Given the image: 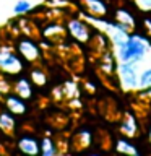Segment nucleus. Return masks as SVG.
Returning <instances> with one entry per match:
<instances>
[{"label": "nucleus", "mask_w": 151, "mask_h": 156, "mask_svg": "<svg viewBox=\"0 0 151 156\" xmlns=\"http://www.w3.org/2000/svg\"><path fill=\"white\" fill-rule=\"evenodd\" d=\"M151 49L149 39L143 34H128L120 46H117V58L120 62L140 63Z\"/></svg>", "instance_id": "nucleus-1"}, {"label": "nucleus", "mask_w": 151, "mask_h": 156, "mask_svg": "<svg viewBox=\"0 0 151 156\" xmlns=\"http://www.w3.org/2000/svg\"><path fill=\"white\" fill-rule=\"evenodd\" d=\"M31 8H33V5L29 3L28 0H18V2L15 3V7H13V12L16 15H23V13H28Z\"/></svg>", "instance_id": "nucleus-18"}, {"label": "nucleus", "mask_w": 151, "mask_h": 156, "mask_svg": "<svg viewBox=\"0 0 151 156\" xmlns=\"http://www.w3.org/2000/svg\"><path fill=\"white\" fill-rule=\"evenodd\" d=\"M86 7V12L94 15V16H106L107 15V3L104 0H81Z\"/></svg>", "instance_id": "nucleus-9"}, {"label": "nucleus", "mask_w": 151, "mask_h": 156, "mask_svg": "<svg viewBox=\"0 0 151 156\" xmlns=\"http://www.w3.org/2000/svg\"><path fill=\"white\" fill-rule=\"evenodd\" d=\"M15 127H16L15 115H13L10 111L3 109L2 112H0V130H3V132H7V133H10V132L15 130Z\"/></svg>", "instance_id": "nucleus-10"}, {"label": "nucleus", "mask_w": 151, "mask_h": 156, "mask_svg": "<svg viewBox=\"0 0 151 156\" xmlns=\"http://www.w3.org/2000/svg\"><path fill=\"white\" fill-rule=\"evenodd\" d=\"M120 130H122V133L127 135V136L136 135V132H138V124H136V119H135L133 115H127L125 120L122 122V125H120Z\"/></svg>", "instance_id": "nucleus-13"}, {"label": "nucleus", "mask_w": 151, "mask_h": 156, "mask_svg": "<svg viewBox=\"0 0 151 156\" xmlns=\"http://www.w3.org/2000/svg\"><path fill=\"white\" fill-rule=\"evenodd\" d=\"M13 90L18 96H21L23 99H31L34 94L33 90V81L26 76H18L13 83Z\"/></svg>", "instance_id": "nucleus-8"}, {"label": "nucleus", "mask_w": 151, "mask_h": 156, "mask_svg": "<svg viewBox=\"0 0 151 156\" xmlns=\"http://www.w3.org/2000/svg\"><path fill=\"white\" fill-rule=\"evenodd\" d=\"M115 21L122 24L125 29H130V28H135L136 26V21L133 18V15L127 10H117L115 12Z\"/></svg>", "instance_id": "nucleus-11"}, {"label": "nucleus", "mask_w": 151, "mask_h": 156, "mask_svg": "<svg viewBox=\"0 0 151 156\" xmlns=\"http://www.w3.org/2000/svg\"><path fill=\"white\" fill-rule=\"evenodd\" d=\"M16 52L26 62H34L41 57V51H39L37 44L34 41H31L29 37H21L16 42Z\"/></svg>", "instance_id": "nucleus-4"}, {"label": "nucleus", "mask_w": 151, "mask_h": 156, "mask_svg": "<svg viewBox=\"0 0 151 156\" xmlns=\"http://www.w3.org/2000/svg\"><path fill=\"white\" fill-rule=\"evenodd\" d=\"M18 148L21 153L24 154H39L41 153V146H39V140L36 138V136H33V135H23L21 138L18 140Z\"/></svg>", "instance_id": "nucleus-7"}, {"label": "nucleus", "mask_w": 151, "mask_h": 156, "mask_svg": "<svg viewBox=\"0 0 151 156\" xmlns=\"http://www.w3.org/2000/svg\"><path fill=\"white\" fill-rule=\"evenodd\" d=\"M31 81L34 83V85H37V86H44L47 83V76H46V73H44L41 68H33V72H31Z\"/></svg>", "instance_id": "nucleus-16"}, {"label": "nucleus", "mask_w": 151, "mask_h": 156, "mask_svg": "<svg viewBox=\"0 0 151 156\" xmlns=\"http://www.w3.org/2000/svg\"><path fill=\"white\" fill-rule=\"evenodd\" d=\"M67 31L73 39H76L80 42H88L93 36L90 26L86 23H83L81 20H70L67 24Z\"/></svg>", "instance_id": "nucleus-5"}, {"label": "nucleus", "mask_w": 151, "mask_h": 156, "mask_svg": "<svg viewBox=\"0 0 151 156\" xmlns=\"http://www.w3.org/2000/svg\"><path fill=\"white\" fill-rule=\"evenodd\" d=\"M39 146H41V154H44V156H54L58 151L57 143L52 138H49V136H46V138H42L39 141Z\"/></svg>", "instance_id": "nucleus-14"}, {"label": "nucleus", "mask_w": 151, "mask_h": 156, "mask_svg": "<svg viewBox=\"0 0 151 156\" xmlns=\"http://www.w3.org/2000/svg\"><path fill=\"white\" fill-rule=\"evenodd\" d=\"M136 3L143 10H151V0H136Z\"/></svg>", "instance_id": "nucleus-19"}, {"label": "nucleus", "mask_w": 151, "mask_h": 156, "mask_svg": "<svg viewBox=\"0 0 151 156\" xmlns=\"http://www.w3.org/2000/svg\"><path fill=\"white\" fill-rule=\"evenodd\" d=\"M120 83L125 90H136L138 88V63L120 62L117 65Z\"/></svg>", "instance_id": "nucleus-3"}, {"label": "nucleus", "mask_w": 151, "mask_h": 156, "mask_svg": "<svg viewBox=\"0 0 151 156\" xmlns=\"http://www.w3.org/2000/svg\"><path fill=\"white\" fill-rule=\"evenodd\" d=\"M148 138H149V141H151V124H149V127H148Z\"/></svg>", "instance_id": "nucleus-20"}, {"label": "nucleus", "mask_w": 151, "mask_h": 156, "mask_svg": "<svg viewBox=\"0 0 151 156\" xmlns=\"http://www.w3.org/2000/svg\"><path fill=\"white\" fill-rule=\"evenodd\" d=\"M5 109L10 111L13 115H24L28 111L26 106V99H23L21 96H18L16 93L8 94L5 98Z\"/></svg>", "instance_id": "nucleus-6"}, {"label": "nucleus", "mask_w": 151, "mask_h": 156, "mask_svg": "<svg viewBox=\"0 0 151 156\" xmlns=\"http://www.w3.org/2000/svg\"><path fill=\"white\" fill-rule=\"evenodd\" d=\"M102 70L107 72V73H114L117 70L115 55L112 52H104V58H102Z\"/></svg>", "instance_id": "nucleus-15"}, {"label": "nucleus", "mask_w": 151, "mask_h": 156, "mask_svg": "<svg viewBox=\"0 0 151 156\" xmlns=\"http://www.w3.org/2000/svg\"><path fill=\"white\" fill-rule=\"evenodd\" d=\"M23 68L24 63L16 51L7 46L0 47V70H3L8 75H18L19 72H23Z\"/></svg>", "instance_id": "nucleus-2"}, {"label": "nucleus", "mask_w": 151, "mask_h": 156, "mask_svg": "<svg viewBox=\"0 0 151 156\" xmlns=\"http://www.w3.org/2000/svg\"><path fill=\"white\" fill-rule=\"evenodd\" d=\"M115 150L119 153H125V154H140L138 148L127 138H117L115 140Z\"/></svg>", "instance_id": "nucleus-12"}, {"label": "nucleus", "mask_w": 151, "mask_h": 156, "mask_svg": "<svg viewBox=\"0 0 151 156\" xmlns=\"http://www.w3.org/2000/svg\"><path fill=\"white\" fill-rule=\"evenodd\" d=\"M151 86V67L149 68H145L143 72L138 75V88H148Z\"/></svg>", "instance_id": "nucleus-17"}]
</instances>
